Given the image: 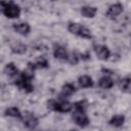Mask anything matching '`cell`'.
Listing matches in <instances>:
<instances>
[{
  "instance_id": "6da1fadb",
  "label": "cell",
  "mask_w": 131,
  "mask_h": 131,
  "mask_svg": "<svg viewBox=\"0 0 131 131\" xmlns=\"http://www.w3.org/2000/svg\"><path fill=\"white\" fill-rule=\"evenodd\" d=\"M73 107H74V104L66 99H61V100L50 99L47 101V108L50 111H53V112L70 113L73 110Z\"/></svg>"
},
{
  "instance_id": "7a4b0ae2",
  "label": "cell",
  "mask_w": 131,
  "mask_h": 131,
  "mask_svg": "<svg viewBox=\"0 0 131 131\" xmlns=\"http://www.w3.org/2000/svg\"><path fill=\"white\" fill-rule=\"evenodd\" d=\"M68 31L71 34L79 36V37H81L83 39H91L92 38L91 31L87 27H85V26H83V25H81L79 23L70 21L68 24Z\"/></svg>"
},
{
  "instance_id": "3957f363",
  "label": "cell",
  "mask_w": 131,
  "mask_h": 131,
  "mask_svg": "<svg viewBox=\"0 0 131 131\" xmlns=\"http://www.w3.org/2000/svg\"><path fill=\"white\" fill-rule=\"evenodd\" d=\"M1 11L7 18H17L20 15V7L14 2H0Z\"/></svg>"
},
{
  "instance_id": "277c9868",
  "label": "cell",
  "mask_w": 131,
  "mask_h": 131,
  "mask_svg": "<svg viewBox=\"0 0 131 131\" xmlns=\"http://www.w3.org/2000/svg\"><path fill=\"white\" fill-rule=\"evenodd\" d=\"M20 120L23 121L24 126H25L26 128L30 129V130L35 129V128L38 126V124H39L38 118H37L33 113H31V112H26V113L23 115V117H21Z\"/></svg>"
},
{
  "instance_id": "5b68a950",
  "label": "cell",
  "mask_w": 131,
  "mask_h": 131,
  "mask_svg": "<svg viewBox=\"0 0 131 131\" xmlns=\"http://www.w3.org/2000/svg\"><path fill=\"white\" fill-rule=\"evenodd\" d=\"M72 119L76 123V125H78L81 128H85V127H87L90 124V120H89L88 116L86 115V113H83V112L75 111L73 113Z\"/></svg>"
},
{
  "instance_id": "8992f818",
  "label": "cell",
  "mask_w": 131,
  "mask_h": 131,
  "mask_svg": "<svg viewBox=\"0 0 131 131\" xmlns=\"http://www.w3.org/2000/svg\"><path fill=\"white\" fill-rule=\"evenodd\" d=\"M14 85L17 86L20 90H24L27 93H31V92L34 91V86L32 84V81L31 80H28V79H25L21 76H19L14 81Z\"/></svg>"
},
{
  "instance_id": "52a82bcc",
  "label": "cell",
  "mask_w": 131,
  "mask_h": 131,
  "mask_svg": "<svg viewBox=\"0 0 131 131\" xmlns=\"http://www.w3.org/2000/svg\"><path fill=\"white\" fill-rule=\"evenodd\" d=\"M93 49L95 51L96 56L101 60H107L111 56V50L106 45H102V44L94 45Z\"/></svg>"
},
{
  "instance_id": "ba28073f",
  "label": "cell",
  "mask_w": 131,
  "mask_h": 131,
  "mask_svg": "<svg viewBox=\"0 0 131 131\" xmlns=\"http://www.w3.org/2000/svg\"><path fill=\"white\" fill-rule=\"evenodd\" d=\"M124 10V6L121 3H114L108 6L107 11H106V16L111 19H115L117 16H119Z\"/></svg>"
},
{
  "instance_id": "9c48e42d",
  "label": "cell",
  "mask_w": 131,
  "mask_h": 131,
  "mask_svg": "<svg viewBox=\"0 0 131 131\" xmlns=\"http://www.w3.org/2000/svg\"><path fill=\"white\" fill-rule=\"evenodd\" d=\"M12 29L21 36H27L31 32V26L28 23L21 21V23H15L12 25Z\"/></svg>"
},
{
  "instance_id": "30bf717a",
  "label": "cell",
  "mask_w": 131,
  "mask_h": 131,
  "mask_svg": "<svg viewBox=\"0 0 131 131\" xmlns=\"http://www.w3.org/2000/svg\"><path fill=\"white\" fill-rule=\"evenodd\" d=\"M53 56L56 59H59V60H68L69 52L63 46L54 45V47H53Z\"/></svg>"
},
{
  "instance_id": "8fae6325",
  "label": "cell",
  "mask_w": 131,
  "mask_h": 131,
  "mask_svg": "<svg viewBox=\"0 0 131 131\" xmlns=\"http://www.w3.org/2000/svg\"><path fill=\"white\" fill-rule=\"evenodd\" d=\"M3 73L7 77L12 78V77L17 76L19 74V71H18V69H17V67L15 66L14 62H8V63L5 64V67L3 69Z\"/></svg>"
},
{
  "instance_id": "7c38bea8",
  "label": "cell",
  "mask_w": 131,
  "mask_h": 131,
  "mask_svg": "<svg viewBox=\"0 0 131 131\" xmlns=\"http://www.w3.org/2000/svg\"><path fill=\"white\" fill-rule=\"evenodd\" d=\"M80 12H81V14H82L84 17H87V18H93V17L96 15L97 8L94 7V6L84 5V6L81 7Z\"/></svg>"
},
{
  "instance_id": "4fadbf2b",
  "label": "cell",
  "mask_w": 131,
  "mask_h": 131,
  "mask_svg": "<svg viewBox=\"0 0 131 131\" xmlns=\"http://www.w3.org/2000/svg\"><path fill=\"white\" fill-rule=\"evenodd\" d=\"M125 123V116L118 114V115H114L110 120H108V124L113 127H121L123 126Z\"/></svg>"
},
{
  "instance_id": "5bb4252c",
  "label": "cell",
  "mask_w": 131,
  "mask_h": 131,
  "mask_svg": "<svg viewBox=\"0 0 131 131\" xmlns=\"http://www.w3.org/2000/svg\"><path fill=\"white\" fill-rule=\"evenodd\" d=\"M114 80L108 76H103L98 80V86L102 89H111L114 86Z\"/></svg>"
},
{
  "instance_id": "9a60e30c",
  "label": "cell",
  "mask_w": 131,
  "mask_h": 131,
  "mask_svg": "<svg viewBox=\"0 0 131 131\" xmlns=\"http://www.w3.org/2000/svg\"><path fill=\"white\" fill-rule=\"evenodd\" d=\"M78 83H79L80 87H82V88H90L94 85L92 78L90 76H87V75H83V76L79 77Z\"/></svg>"
},
{
  "instance_id": "2e32d148",
  "label": "cell",
  "mask_w": 131,
  "mask_h": 131,
  "mask_svg": "<svg viewBox=\"0 0 131 131\" xmlns=\"http://www.w3.org/2000/svg\"><path fill=\"white\" fill-rule=\"evenodd\" d=\"M119 87L123 92L130 93L131 92V77H125L120 80Z\"/></svg>"
},
{
  "instance_id": "e0dca14e",
  "label": "cell",
  "mask_w": 131,
  "mask_h": 131,
  "mask_svg": "<svg viewBox=\"0 0 131 131\" xmlns=\"http://www.w3.org/2000/svg\"><path fill=\"white\" fill-rule=\"evenodd\" d=\"M76 92V87L74 84L72 83H66L62 85L61 87V94L63 97H68V96H71L73 95L74 93Z\"/></svg>"
},
{
  "instance_id": "ac0fdd59",
  "label": "cell",
  "mask_w": 131,
  "mask_h": 131,
  "mask_svg": "<svg viewBox=\"0 0 131 131\" xmlns=\"http://www.w3.org/2000/svg\"><path fill=\"white\" fill-rule=\"evenodd\" d=\"M4 115L7 117H11V118H17V119H21L23 114L20 113L19 108H17L16 106H9L4 111Z\"/></svg>"
},
{
  "instance_id": "d6986e66",
  "label": "cell",
  "mask_w": 131,
  "mask_h": 131,
  "mask_svg": "<svg viewBox=\"0 0 131 131\" xmlns=\"http://www.w3.org/2000/svg\"><path fill=\"white\" fill-rule=\"evenodd\" d=\"M11 52L14 54H25L27 52V45L23 43H16L11 46Z\"/></svg>"
},
{
  "instance_id": "ffe728a7",
  "label": "cell",
  "mask_w": 131,
  "mask_h": 131,
  "mask_svg": "<svg viewBox=\"0 0 131 131\" xmlns=\"http://www.w3.org/2000/svg\"><path fill=\"white\" fill-rule=\"evenodd\" d=\"M80 54H78L76 51H73L71 53H69V57H68V62L73 64V66H76L79 61H80Z\"/></svg>"
},
{
  "instance_id": "44dd1931",
  "label": "cell",
  "mask_w": 131,
  "mask_h": 131,
  "mask_svg": "<svg viewBox=\"0 0 131 131\" xmlns=\"http://www.w3.org/2000/svg\"><path fill=\"white\" fill-rule=\"evenodd\" d=\"M74 108L77 112H83L86 113L87 110V101L86 100H79L74 103Z\"/></svg>"
},
{
  "instance_id": "7402d4cb",
  "label": "cell",
  "mask_w": 131,
  "mask_h": 131,
  "mask_svg": "<svg viewBox=\"0 0 131 131\" xmlns=\"http://www.w3.org/2000/svg\"><path fill=\"white\" fill-rule=\"evenodd\" d=\"M90 57H91V55H90L89 51H86L85 53H81L80 54V58L83 59V60H88V59H90Z\"/></svg>"
},
{
  "instance_id": "603a6c76",
  "label": "cell",
  "mask_w": 131,
  "mask_h": 131,
  "mask_svg": "<svg viewBox=\"0 0 131 131\" xmlns=\"http://www.w3.org/2000/svg\"><path fill=\"white\" fill-rule=\"evenodd\" d=\"M70 131H78V130H76V129H71Z\"/></svg>"
}]
</instances>
